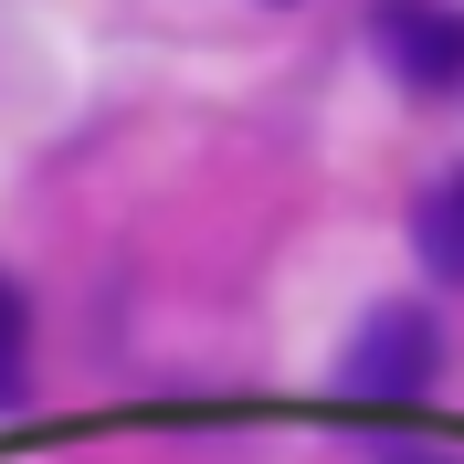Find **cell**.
Listing matches in <instances>:
<instances>
[{
	"label": "cell",
	"mask_w": 464,
	"mask_h": 464,
	"mask_svg": "<svg viewBox=\"0 0 464 464\" xmlns=\"http://www.w3.org/2000/svg\"><path fill=\"white\" fill-rule=\"evenodd\" d=\"M433 370H443L433 306H370V317L348 327V348H338L348 401H411V391H433Z\"/></svg>",
	"instance_id": "obj_1"
},
{
	"label": "cell",
	"mask_w": 464,
	"mask_h": 464,
	"mask_svg": "<svg viewBox=\"0 0 464 464\" xmlns=\"http://www.w3.org/2000/svg\"><path fill=\"white\" fill-rule=\"evenodd\" d=\"M380 53L422 95H464V11H380Z\"/></svg>",
	"instance_id": "obj_2"
},
{
	"label": "cell",
	"mask_w": 464,
	"mask_h": 464,
	"mask_svg": "<svg viewBox=\"0 0 464 464\" xmlns=\"http://www.w3.org/2000/svg\"><path fill=\"white\" fill-rule=\"evenodd\" d=\"M391 464H454V454H391Z\"/></svg>",
	"instance_id": "obj_5"
},
{
	"label": "cell",
	"mask_w": 464,
	"mask_h": 464,
	"mask_svg": "<svg viewBox=\"0 0 464 464\" xmlns=\"http://www.w3.org/2000/svg\"><path fill=\"white\" fill-rule=\"evenodd\" d=\"M32 391V306H22V285L0 275V411Z\"/></svg>",
	"instance_id": "obj_4"
},
{
	"label": "cell",
	"mask_w": 464,
	"mask_h": 464,
	"mask_svg": "<svg viewBox=\"0 0 464 464\" xmlns=\"http://www.w3.org/2000/svg\"><path fill=\"white\" fill-rule=\"evenodd\" d=\"M411 254H422L433 285H464V159L422 190V211H411Z\"/></svg>",
	"instance_id": "obj_3"
}]
</instances>
